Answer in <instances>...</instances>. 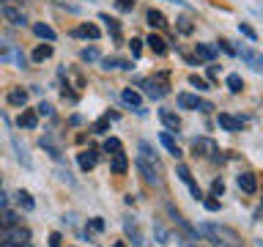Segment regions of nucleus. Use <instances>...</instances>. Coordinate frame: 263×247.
<instances>
[{"label": "nucleus", "mask_w": 263, "mask_h": 247, "mask_svg": "<svg viewBox=\"0 0 263 247\" xmlns=\"http://www.w3.org/2000/svg\"><path fill=\"white\" fill-rule=\"evenodd\" d=\"M159 118H162V123H164V127H167L170 132H176V129L181 127L178 115H176V113H170V110H159Z\"/></svg>", "instance_id": "nucleus-14"}, {"label": "nucleus", "mask_w": 263, "mask_h": 247, "mask_svg": "<svg viewBox=\"0 0 263 247\" xmlns=\"http://www.w3.org/2000/svg\"><path fill=\"white\" fill-rule=\"evenodd\" d=\"M104 151H107V154H118V151H123L121 140H118V137H110V140L104 143Z\"/></svg>", "instance_id": "nucleus-27"}, {"label": "nucleus", "mask_w": 263, "mask_h": 247, "mask_svg": "<svg viewBox=\"0 0 263 247\" xmlns=\"http://www.w3.org/2000/svg\"><path fill=\"white\" fill-rule=\"evenodd\" d=\"M145 44L151 47V49H154L156 55H164V52H167V41H164L162 36H154V33H151V36L145 39Z\"/></svg>", "instance_id": "nucleus-11"}, {"label": "nucleus", "mask_w": 263, "mask_h": 247, "mask_svg": "<svg viewBox=\"0 0 263 247\" xmlns=\"http://www.w3.org/2000/svg\"><path fill=\"white\" fill-rule=\"evenodd\" d=\"M102 66H104V69H132L129 61H118V58H104Z\"/></svg>", "instance_id": "nucleus-25"}, {"label": "nucleus", "mask_w": 263, "mask_h": 247, "mask_svg": "<svg viewBox=\"0 0 263 247\" xmlns=\"http://www.w3.org/2000/svg\"><path fill=\"white\" fill-rule=\"evenodd\" d=\"M123 102L132 104V107H140V102H143V99H140V94H137L135 88H126V91H123Z\"/></svg>", "instance_id": "nucleus-26"}, {"label": "nucleus", "mask_w": 263, "mask_h": 247, "mask_svg": "<svg viewBox=\"0 0 263 247\" xmlns=\"http://www.w3.org/2000/svg\"><path fill=\"white\" fill-rule=\"evenodd\" d=\"M121 11H132V8H135V0H121Z\"/></svg>", "instance_id": "nucleus-40"}, {"label": "nucleus", "mask_w": 263, "mask_h": 247, "mask_svg": "<svg viewBox=\"0 0 263 247\" xmlns=\"http://www.w3.org/2000/svg\"><path fill=\"white\" fill-rule=\"evenodd\" d=\"M0 16H3V20H8L11 25H25L22 11H16V8H11V6H3V8H0Z\"/></svg>", "instance_id": "nucleus-8"}, {"label": "nucleus", "mask_w": 263, "mask_h": 247, "mask_svg": "<svg viewBox=\"0 0 263 247\" xmlns=\"http://www.w3.org/2000/svg\"><path fill=\"white\" fill-rule=\"evenodd\" d=\"M189 82H192V85H195L197 91H209V88H211L209 82H205L203 77H197V74H192V77H189Z\"/></svg>", "instance_id": "nucleus-32"}, {"label": "nucleus", "mask_w": 263, "mask_h": 247, "mask_svg": "<svg viewBox=\"0 0 263 247\" xmlns=\"http://www.w3.org/2000/svg\"><path fill=\"white\" fill-rule=\"evenodd\" d=\"M203 206H205L209 211H219V201H214V198H205V201H203Z\"/></svg>", "instance_id": "nucleus-35"}, {"label": "nucleus", "mask_w": 263, "mask_h": 247, "mask_svg": "<svg viewBox=\"0 0 263 247\" xmlns=\"http://www.w3.org/2000/svg\"><path fill=\"white\" fill-rule=\"evenodd\" d=\"M176 173H178V179H181V181H184V184L189 187V192H192V198H197V201H203V189L197 187V181L192 179V173H189L186 165H178Z\"/></svg>", "instance_id": "nucleus-3"}, {"label": "nucleus", "mask_w": 263, "mask_h": 247, "mask_svg": "<svg viewBox=\"0 0 263 247\" xmlns=\"http://www.w3.org/2000/svg\"><path fill=\"white\" fill-rule=\"evenodd\" d=\"M211 192H214V195H222V192H225V184H222V179H217V181L211 184Z\"/></svg>", "instance_id": "nucleus-38"}, {"label": "nucleus", "mask_w": 263, "mask_h": 247, "mask_svg": "<svg viewBox=\"0 0 263 247\" xmlns=\"http://www.w3.org/2000/svg\"><path fill=\"white\" fill-rule=\"evenodd\" d=\"M137 170L143 173V179L148 184H159L162 176H159V162L156 160H148V156H137Z\"/></svg>", "instance_id": "nucleus-1"}, {"label": "nucleus", "mask_w": 263, "mask_h": 247, "mask_svg": "<svg viewBox=\"0 0 263 247\" xmlns=\"http://www.w3.org/2000/svg\"><path fill=\"white\" fill-rule=\"evenodd\" d=\"M36 123H39V115L33 113V110H22V115H20V127H25V129H36Z\"/></svg>", "instance_id": "nucleus-19"}, {"label": "nucleus", "mask_w": 263, "mask_h": 247, "mask_svg": "<svg viewBox=\"0 0 263 247\" xmlns=\"http://www.w3.org/2000/svg\"><path fill=\"white\" fill-rule=\"evenodd\" d=\"M3 206H6V192L0 189V209H3Z\"/></svg>", "instance_id": "nucleus-43"}, {"label": "nucleus", "mask_w": 263, "mask_h": 247, "mask_svg": "<svg viewBox=\"0 0 263 247\" xmlns=\"http://www.w3.org/2000/svg\"><path fill=\"white\" fill-rule=\"evenodd\" d=\"M33 33H36L39 39H44V41H55V30L49 28V25H44V22H36V25H33Z\"/></svg>", "instance_id": "nucleus-16"}, {"label": "nucleus", "mask_w": 263, "mask_h": 247, "mask_svg": "<svg viewBox=\"0 0 263 247\" xmlns=\"http://www.w3.org/2000/svg\"><path fill=\"white\" fill-rule=\"evenodd\" d=\"M47 58H52V44H39L36 49H33V61L36 63L47 61Z\"/></svg>", "instance_id": "nucleus-23"}, {"label": "nucleus", "mask_w": 263, "mask_h": 247, "mask_svg": "<svg viewBox=\"0 0 263 247\" xmlns=\"http://www.w3.org/2000/svg\"><path fill=\"white\" fill-rule=\"evenodd\" d=\"M0 247H30V244H8V242H0Z\"/></svg>", "instance_id": "nucleus-42"}, {"label": "nucleus", "mask_w": 263, "mask_h": 247, "mask_svg": "<svg viewBox=\"0 0 263 247\" xmlns=\"http://www.w3.org/2000/svg\"><path fill=\"white\" fill-rule=\"evenodd\" d=\"M225 85L233 91V94H241L244 91V80H241V74H228L225 77Z\"/></svg>", "instance_id": "nucleus-21"}, {"label": "nucleus", "mask_w": 263, "mask_h": 247, "mask_svg": "<svg viewBox=\"0 0 263 247\" xmlns=\"http://www.w3.org/2000/svg\"><path fill=\"white\" fill-rule=\"evenodd\" d=\"M112 247H123V244H121V242H115V244H112Z\"/></svg>", "instance_id": "nucleus-44"}, {"label": "nucleus", "mask_w": 263, "mask_h": 247, "mask_svg": "<svg viewBox=\"0 0 263 247\" xmlns=\"http://www.w3.org/2000/svg\"><path fill=\"white\" fill-rule=\"evenodd\" d=\"M0 222H3V220H0Z\"/></svg>", "instance_id": "nucleus-45"}, {"label": "nucleus", "mask_w": 263, "mask_h": 247, "mask_svg": "<svg viewBox=\"0 0 263 247\" xmlns=\"http://www.w3.org/2000/svg\"><path fill=\"white\" fill-rule=\"evenodd\" d=\"M102 22H107V30H110L112 36H115V39L121 36V25L115 22V20H110V16H107V14H102Z\"/></svg>", "instance_id": "nucleus-28"}, {"label": "nucleus", "mask_w": 263, "mask_h": 247, "mask_svg": "<svg viewBox=\"0 0 263 247\" xmlns=\"http://www.w3.org/2000/svg\"><path fill=\"white\" fill-rule=\"evenodd\" d=\"M36 115H52V104H49V102H41V104L36 107Z\"/></svg>", "instance_id": "nucleus-33"}, {"label": "nucleus", "mask_w": 263, "mask_h": 247, "mask_svg": "<svg viewBox=\"0 0 263 247\" xmlns=\"http://www.w3.org/2000/svg\"><path fill=\"white\" fill-rule=\"evenodd\" d=\"M82 61H96V58H99V52H96V49L93 47H90V49H82Z\"/></svg>", "instance_id": "nucleus-34"}, {"label": "nucleus", "mask_w": 263, "mask_h": 247, "mask_svg": "<svg viewBox=\"0 0 263 247\" xmlns=\"http://www.w3.org/2000/svg\"><path fill=\"white\" fill-rule=\"evenodd\" d=\"M192 151H195V156L200 154V156H217V143H214L211 137H197L195 143H192Z\"/></svg>", "instance_id": "nucleus-4"}, {"label": "nucleus", "mask_w": 263, "mask_h": 247, "mask_svg": "<svg viewBox=\"0 0 263 247\" xmlns=\"http://www.w3.org/2000/svg\"><path fill=\"white\" fill-rule=\"evenodd\" d=\"M238 55H241V61H247L255 72H263V55L252 52V49H238Z\"/></svg>", "instance_id": "nucleus-6"}, {"label": "nucleus", "mask_w": 263, "mask_h": 247, "mask_svg": "<svg viewBox=\"0 0 263 247\" xmlns=\"http://www.w3.org/2000/svg\"><path fill=\"white\" fill-rule=\"evenodd\" d=\"M77 162H80L82 170H90V168L96 165V151H82V154H77Z\"/></svg>", "instance_id": "nucleus-20"}, {"label": "nucleus", "mask_w": 263, "mask_h": 247, "mask_svg": "<svg viewBox=\"0 0 263 247\" xmlns=\"http://www.w3.org/2000/svg\"><path fill=\"white\" fill-rule=\"evenodd\" d=\"M90 228H93V231H104V222H102V217H96L93 222H90Z\"/></svg>", "instance_id": "nucleus-41"}, {"label": "nucleus", "mask_w": 263, "mask_h": 247, "mask_svg": "<svg viewBox=\"0 0 263 247\" xmlns=\"http://www.w3.org/2000/svg\"><path fill=\"white\" fill-rule=\"evenodd\" d=\"M0 220H3V225H6V228H11V225H20V217H16L14 211H3V214H0Z\"/></svg>", "instance_id": "nucleus-30"}, {"label": "nucleus", "mask_w": 263, "mask_h": 247, "mask_svg": "<svg viewBox=\"0 0 263 247\" xmlns=\"http://www.w3.org/2000/svg\"><path fill=\"white\" fill-rule=\"evenodd\" d=\"M159 143H162L164 148H167V151H170L173 156H176V160L181 156V148L176 146V140H173V135H170V132H162V135H159Z\"/></svg>", "instance_id": "nucleus-13"}, {"label": "nucleus", "mask_w": 263, "mask_h": 247, "mask_svg": "<svg viewBox=\"0 0 263 247\" xmlns=\"http://www.w3.org/2000/svg\"><path fill=\"white\" fill-rule=\"evenodd\" d=\"M74 36H80V39H99V28H96V25H80V28L74 30Z\"/></svg>", "instance_id": "nucleus-22"}, {"label": "nucleus", "mask_w": 263, "mask_h": 247, "mask_svg": "<svg viewBox=\"0 0 263 247\" xmlns=\"http://www.w3.org/2000/svg\"><path fill=\"white\" fill-rule=\"evenodd\" d=\"M178 30L181 33H192V22H189L186 16H184V20H178Z\"/></svg>", "instance_id": "nucleus-36"}, {"label": "nucleus", "mask_w": 263, "mask_h": 247, "mask_svg": "<svg viewBox=\"0 0 263 247\" xmlns=\"http://www.w3.org/2000/svg\"><path fill=\"white\" fill-rule=\"evenodd\" d=\"M8 104H14V107H25V104H28V91H22V88L8 91Z\"/></svg>", "instance_id": "nucleus-9"}, {"label": "nucleus", "mask_w": 263, "mask_h": 247, "mask_svg": "<svg viewBox=\"0 0 263 247\" xmlns=\"http://www.w3.org/2000/svg\"><path fill=\"white\" fill-rule=\"evenodd\" d=\"M107 129H110V115H104V118H99V121L93 123V132H96V135H104Z\"/></svg>", "instance_id": "nucleus-31"}, {"label": "nucleus", "mask_w": 263, "mask_h": 247, "mask_svg": "<svg viewBox=\"0 0 263 247\" xmlns=\"http://www.w3.org/2000/svg\"><path fill=\"white\" fill-rule=\"evenodd\" d=\"M16 206L25 209V211H33V209H36V201L30 198L28 189H20V192H16Z\"/></svg>", "instance_id": "nucleus-10"}, {"label": "nucleus", "mask_w": 263, "mask_h": 247, "mask_svg": "<svg viewBox=\"0 0 263 247\" xmlns=\"http://www.w3.org/2000/svg\"><path fill=\"white\" fill-rule=\"evenodd\" d=\"M61 242H63L61 234H49V247H61Z\"/></svg>", "instance_id": "nucleus-39"}, {"label": "nucleus", "mask_w": 263, "mask_h": 247, "mask_svg": "<svg viewBox=\"0 0 263 247\" xmlns=\"http://www.w3.org/2000/svg\"><path fill=\"white\" fill-rule=\"evenodd\" d=\"M140 44H143L140 39H132V44H129V47H132V58H137V55H140V49H143Z\"/></svg>", "instance_id": "nucleus-37"}, {"label": "nucleus", "mask_w": 263, "mask_h": 247, "mask_svg": "<svg viewBox=\"0 0 263 247\" xmlns=\"http://www.w3.org/2000/svg\"><path fill=\"white\" fill-rule=\"evenodd\" d=\"M110 168H112V173H126V168H129V160H126V154H123V151L112 154V162H110Z\"/></svg>", "instance_id": "nucleus-15"}, {"label": "nucleus", "mask_w": 263, "mask_h": 247, "mask_svg": "<svg viewBox=\"0 0 263 247\" xmlns=\"http://www.w3.org/2000/svg\"><path fill=\"white\" fill-rule=\"evenodd\" d=\"M143 88H145V94H148V96H156V99L167 94V88H164V85H159L156 80H143Z\"/></svg>", "instance_id": "nucleus-12"}, {"label": "nucleus", "mask_w": 263, "mask_h": 247, "mask_svg": "<svg viewBox=\"0 0 263 247\" xmlns=\"http://www.w3.org/2000/svg\"><path fill=\"white\" fill-rule=\"evenodd\" d=\"M178 107H184V110H197V107H200V99L192 96V94H178Z\"/></svg>", "instance_id": "nucleus-17"}, {"label": "nucleus", "mask_w": 263, "mask_h": 247, "mask_svg": "<svg viewBox=\"0 0 263 247\" xmlns=\"http://www.w3.org/2000/svg\"><path fill=\"white\" fill-rule=\"evenodd\" d=\"M238 189H244L247 195H252L255 189H258V179H255V173H238Z\"/></svg>", "instance_id": "nucleus-5"}, {"label": "nucleus", "mask_w": 263, "mask_h": 247, "mask_svg": "<svg viewBox=\"0 0 263 247\" xmlns=\"http://www.w3.org/2000/svg\"><path fill=\"white\" fill-rule=\"evenodd\" d=\"M0 242H8V244H30V231L22 228V225H11L3 231V239Z\"/></svg>", "instance_id": "nucleus-2"}, {"label": "nucleus", "mask_w": 263, "mask_h": 247, "mask_svg": "<svg viewBox=\"0 0 263 247\" xmlns=\"http://www.w3.org/2000/svg\"><path fill=\"white\" fill-rule=\"evenodd\" d=\"M148 25H151V28H164V25H167V20H164L162 11L151 8V11H148Z\"/></svg>", "instance_id": "nucleus-24"}, {"label": "nucleus", "mask_w": 263, "mask_h": 247, "mask_svg": "<svg viewBox=\"0 0 263 247\" xmlns=\"http://www.w3.org/2000/svg\"><path fill=\"white\" fill-rule=\"evenodd\" d=\"M238 30H241V36H247L250 41H258V33H255L252 25H247V22H238Z\"/></svg>", "instance_id": "nucleus-29"}, {"label": "nucleus", "mask_w": 263, "mask_h": 247, "mask_svg": "<svg viewBox=\"0 0 263 247\" xmlns=\"http://www.w3.org/2000/svg\"><path fill=\"white\" fill-rule=\"evenodd\" d=\"M195 52H197V58H203V61H214V58H217V47H211V44H195Z\"/></svg>", "instance_id": "nucleus-18"}, {"label": "nucleus", "mask_w": 263, "mask_h": 247, "mask_svg": "<svg viewBox=\"0 0 263 247\" xmlns=\"http://www.w3.org/2000/svg\"><path fill=\"white\" fill-rule=\"evenodd\" d=\"M219 127L225 132H241V118H233L228 113H219Z\"/></svg>", "instance_id": "nucleus-7"}]
</instances>
